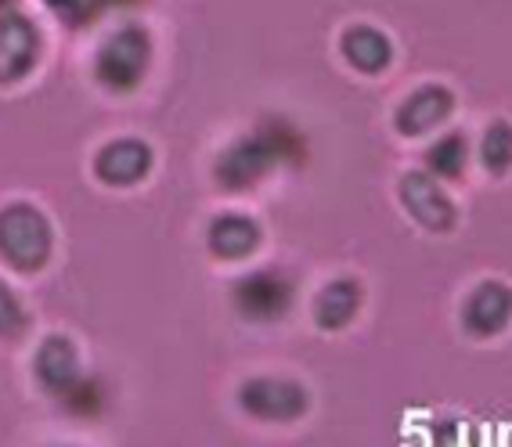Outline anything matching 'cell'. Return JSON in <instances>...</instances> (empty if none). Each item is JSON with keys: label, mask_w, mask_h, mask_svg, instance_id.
<instances>
[{"label": "cell", "mask_w": 512, "mask_h": 447, "mask_svg": "<svg viewBox=\"0 0 512 447\" xmlns=\"http://www.w3.org/2000/svg\"><path fill=\"white\" fill-rule=\"evenodd\" d=\"M303 159H307V141L300 130L282 116H267L220 152L213 177L224 192H249L275 174L278 166H300Z\"/></svg>", "instance_id": "1"}, {"label": "cell", "mask_w": 512, "mask_h": 447, "mask_svg": "<svg viewBox=\"0 0 512 447\" xmlns=\"http://www.w3.org/2000/svg\"><path fill=\"white\" fill-rule=\"evenodd\" d=\"M55 235H51V220L29 206V202H11L0 210V256L8 260L15 271L29 274L51 260Z\"/></svg>", "instance_id": "2"}, {"label": "cell", "mask_w": 512, "mask_h": 447, "mask_svg": "<svg viewBox=\"0 0 512 447\" xmlns=\"http://www.w3.org/2000/svg\"><path fill=\"white\" fill-rule=\"evenodd\" d=\"M148 65H152V40H148V33L141 26H123L101 44L98 58H94V73H98V80L109 91L127 94L145 80Z\"/></svg>", "instance_id": "3"}, {"label": "cell", "mask_w": 512, "mask_h": 447, "mask_svg": "<svg viewBox=\"0 0 512 447\" xmlns=\"http://www.w3.org/2000/svg\"><path fill=\"white\" fill-rule=\"evenodd\" d=\"M231 296H235V311L246 321H278L293 307L296 285L278 267H260V271L238 278Z\"/></svg>", "instance_id": "4"}, {"label": "cell", "mask_w": 512, "mask_h": 447, "mask_svg": "<svg viewBox=\"0 0 512 447\" xmlns=\"http://www.w3.org/2000/svg\"><path fill=\"white\" fill-rule=\"evenodd\" d=\"M238 404L264 422H293L307 411V390L293 379H271V375H256L238 390Z\"/></svg>", "instance_id": "5"}, {"label": "cell", "mask_w": 512, "mask_h": 447, "mask_svg": "<svg viewBox=\"0 0 512 447\" xmlns=\"http://www.w3.org/2000/svg\"><path fill=\"white\" fill-rule=\"evenodd\" d=\"M40 55V33L22 11L0 15V83H19L29 76Z\"/></svg>", "instance_id": "6"}, {"label": "cell", "mask_w": 512, "mask_h": 447, "mask_svg": "<svg viewBox=\"0 0 512 447\" xmlns=\"http://www.w3.org/2000/svg\"><path fill=\"white\" fill-rule=\"evenodd\" d=\"M401 202L426 231H451V224H455V202L444 195L433 174H419V170L404 174Z\"/></svg>", "instance_id": "7"}, {"label": "cell", "mask_w": 512, "mask_h": 447, "mask_svg": "<svg viewBox=\"0 0 512 447\" xmlns=\"http://www.w3.org/2000/svg\"><path fill=\"white\" fill-rule=\"evenodd\" d=\"M94 170L105 184L112 188H130L148 177L152 170V148L141 141V137H119L101 148L98 159H94Z\"/></svg>", "instance_id": "8"}, {"label": "cell", "mask_w": 512, "mask_h": 447, "mask_svg": "<svg viewBox=\"0 0 512 447\" xmlns=\"http://www.w3.org/2000/svg\"><path fill=\"white\" fill-rule=\"evenodd\" d=\"M33 375H37V383L44 386V393H51V397H65V393L73 390L83 379L80 354H76L73 339L47 336L37 350V361H33Z\"/></svg>", "instance_id": "9"}, {"label": "cell", "mask_w": 512, "mask_h": 447, "mask_svg": "<svg viewBox=\"0 0 512 447\" xmlns=\"http://www.w3.org/2000/svg\"><path fill=\"white\" fill-rule=\"evenodd\" d=\"M451 109H455V94H451L448 87H440V83H426V87H419V91L401 101V109H397V130H401L404 137H419V134H426V130L440 127V123L451 116Z\"/></svg>", "instance_id": "10"}, {"label": "cell", "mask_w": 512, "mask_h": 447, "mask_svg": "<svg viewBox=\"0 0 512 447\" xmlns=\"http://www.w3.org/2000/svg\"><path fill=\"white\" fill-rule=\"evenodd\" d=\"M466 329L473 336H494L512 318V289L505 282H480L466 300Z\"/></svg>", "instance_id": "11"}, {"label": "cell", "mask_w": 512, "mask_h": 447, "mask_svg": "<svg viewBox=\"0 0 512 447\" xmlns=\"http://www.w3.org/2000/svg\"><path fill=\"white\" fill-rule=\"evenodd\" d=\"M339 51L354 69L375 76L383 73L386 65L394 62V44L386 33H379L375 26H350L343 37H339Z\"/></svg>", "instance_id": "12"}, {"label": "cell", "mask_w": 512, "mask_h": 447, "mask_svg": "<svg viewBox=\"0 0 512 447\" xmlns=\"http://www.w3.org/2000/svg\"><path fill=\"white\" fill-rule=\"evenodd\" d=\"M260 246V224L246 213H224L210 224V249L220 260H246Z\"/></svg>", "instance_id": "13"}, {"label": "cell", "mask_w": 512, "mask_h": 447, "mask_svg": "<svg viewBox=\"0 0 512 447\" xmlns=\"http://www.w3.org/2000/svg\"><path fill=\"white\" fill-rule=\"evenodd\" d=\"M357 311H361V285L354 278H336L314 300V318H318L321 329H332V332L350 325Z\"/></svg>", "instance_id": "14"}, {"label": "cell", "mask_w": 512, "mask_h": 447, "mask_svg": "<svg viewBox=\"0 0 512 447\" xmlns=\"http://www.w3.org/2000/svg\"><path fill=\"white\" fill-rule=\"evenodd\" d=\"M469 163V141L466 134H444L437 145L426 148V166H430L433 177H444V181H458L462 170Z\"/></svg>", "instance_id": "15"}, {"label": "cell", "mask_w": 512, "mask_h": 447, "mask_svg": "<svg viewBox=\"0 0 512 447\" xmlns=\"http://www.w3.org/2000/svg\"><path fill=\"white\" fill-rule=\"evenodd\" d=\"M480 163L487 166V174L502 177L512 166V123L505 119H494L491 127L484 130V141H480Z\"/></svg>", "instance_id": "16"}, {"label": "cell", "mask_w": 512, "mask_h": 447, "mask_svg": "<svg viewBox=\"0 0 512 447\" xmlns=\"http://www.w3.org/2000/svg\"><path fill=\"white\" fill-rule=\"evenodd\" d=\"M58 401H62V408L69 411V415H76V419H98L101 408H105V386H101V379H87V375H83L80 383L65 393V397H58Z\"/></svg>", "instance_id": "17"}, {"label": "cell", "mask_w": 512, "mask_h": 447, "mask_svg": "<svg viewBox=\"0 0 512 447\" xmlns=\"http://www.w3.org/2000/svg\"><path fill=\"white\" fill-rule=\"evenodd\" d=\"M29 329V314L22 300L0 282V339H19Z\"/></svg>", "instance_id": "18"}, {"label": "cell", "mask_w": 512, "mask_h": 447, "mask_svg": "<svg viewBox=\"0 0 512 447\" xmlns=\"http://www.w3.org/2000/svg\"><path fill=\"white\" fill-rule=\"evenodd\" d=\"M141 0H80L65 19L73 26H87V22H98L105 11H119V8H138Z\"/></svg>", "instance_id": "19"}, {"label": "cell", "mask_w": 512, "mask_h": 447, "mask_svg": "<svg viewBox=\"0 0 512 447\" xmlns=\"http://www.w3.org/2000/svg\"><path fill=\"white\" fill-rule=\"evenodd\" d=\"M44 4L51 11H58V15H69V11H73L76 4H80V0H44Z\"/></svg>", "instance_id": "20"}, {"label": "cell", "mask_w": 512, "mask_h": 447, "mask_svg": "<svg viewBox=\"0 0 512 447\" xmlns=\"http://www.w3.org/2000/svg\"><path fill=\"white\" fill-rule=\"evenodd\" d=\"M8 4H11V0H0V8H8Z\"/></svg>", "instance_id": "21"}]
</instances>
